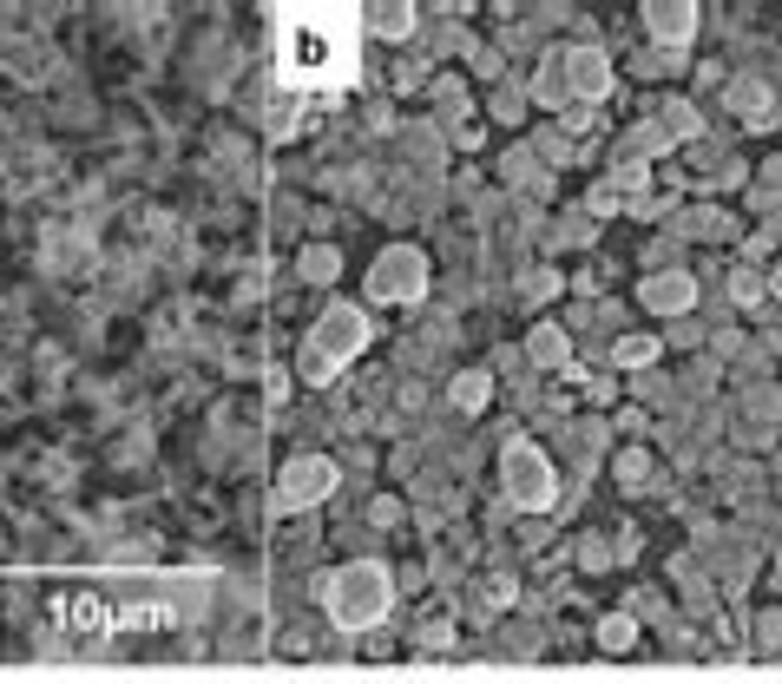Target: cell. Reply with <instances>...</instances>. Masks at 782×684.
Returning a JSON list of instances; mask_svg holds the SVG:
<instances>
[{
  "label": "cell",
  "mask_w": 782,
  "mask_h": 684,
  "mask_svg": "<svg viewBox=\"0 0 782 684\" xmlns=\"http://www.w3.org/2000/svg\"><path fill=\"white\" fill-rule=\"evenodd\" d=\"M303 270H309V277H329V270H336V257H329V250H316V257H303Z\"/></svg>",
  "instance_id": "cell-16"
},
{
  "label": "cell",
  "mask_w": 782,
  "mask_h": 684,
  "mask_svg": "<svg viewBox=\"0 0 782 684\" xmlns=\"http://www.w3.org/2000/svg\"><path fill=\"white\" fill-rule=\"evenodd\" d=\"M644 20H651V33L657 40H691V27H697V7H644Z\"/></svg>",
  "instance_id": "cell-9"
},
{
  "label": "cell",
  "mask_w": 782,
  "mask_h": 684,
  "mask_svg": "<svg viewBox=\"0 0 782 684\" xmlns=\"http://www.w3.org/2000/svg\"><path fill=\"white\" fill-rule=\"evenodd\" d=\"M329 612H336L343 632L375 625V618L388 612V573H382V566H343V573L329 579Z\"/></svg>",
  "instance_id": "cell-3"
},
{
  "label": "cell",
  "mask_w": 782,
  "mask_h": 684,
  "mask_svg": "<svg viewBox=\"0 0 782 684\" xmlns=\"http://www.w3.org/2000/svg\"><path fill=\"white\" fill-rule=\"evenodd\" d=\"M356 73V33L343 13H289L284 20V79L296 86H343Z\"/></svg>",
  "instance_id": "cell-1"
},
{
  "label": "cell",
  "mask_w": 782,
  "mask_h": 684,
  "mask_svg": "<svg viewBox=\"0 0 782 684\" xmlns=\"http://www.w3.org/2000/svg\"><path fill=\"white\" fill-rule=\"evenodd\" d=\"M368 20H375V33H388V40H395V33H408V27H415V7H368Z\"/></svg>",
  "instance_id": "cell-11"
},
{
  "label": "cell",
  "mask_w": 782,
  "mask_h": 684,
  "mask_svg": "<svg viewBox=\"0 0 782 684\" xmlns=\"http://www.w3.org/2000/svg\"><path fill=\"white\" fill-rule=\"evenodd\" d=\"M612 356H618V363H632V369H644V363L657 356V343H651V336H625V343H618Z\"/></svg>",
  "instance_id": "cell-13"
},
{
  "label": "cell",
  "mask_w": 782,
  "mask_h": 684,
  "mask_svg": "<svg viewBox=\"0 0 782 684\" xmlns=\"http://www.w3.org/2000/svg\"><path fill=\"white\" fill-rule=\"evenodd\" d=\"M776 290H782V264H776Z\"/></svg>",
  "instance_id": "cell-17"
},
{
  "label": "cell",
  "mask_w": 782,
  "mask_h": 684,
  "mask_svg": "<svg viewBox=\"0 0 782 684\" xmlns=\"http://www.w3.org/2000/svg\"><path fill=\"white\" fill-rule=\"evenodd\" d=\"M60 618H67V632L79 638V645H92V638H106V632L119 625V606L99 599V593H72L67 606H60Z\"/></svg>",
  "instance_id": "cell-6"
},
{
  "label": "cell",
  "mask_w": 782,
  "mask_h": 684,
  "mask_svg": "<svg viewBox=\"0 0 782 684\" xmlns=\"http://www.w3.org/2000/svg\"><path fill=\"white\" fill-rule=\"evenodd\" d=\"M644 304L651 309H691V277L677 270V277H651L644 284Z\"/></svg>",
  "instance_id": "cell-10"
},
{
  "label": "cell",
  "mask_w": 782,
  "mask_h": 684,
  "mask_svg": "<svg viewBox=\"0 0 782 684\" xmlns=\"http://www.w3.org/2000/svg\"><path fill=\"white\" fill-rule=\"evenodd\" d=\"M336 487V460H296L284 474V507H309Z\"/></svg>",
  "instance_id": "cell-7"
},
{
  "label": "cell",
  "mask_w": 782,
  "mask_h": 684,
  "mask_svg": "<svg viewBox=\"0 0 782 684\" xmlns=\"http://www.w3.org/2000/svg\"><path fill=\"white\" fill-rule=\"evenodd\" d=\"M422 250L415 244H395V250H382V264H375V277H368V290L382 297V304H408V297H422Z\"/></svg>",
  "instance_id": "cell-4"
},
{
  "label": "cell",
  "mask_w": 782,
  "mask_h": 684,
  "mask_svg": "<svg viewBox=\"0 0 782 684\" xmlns=\"http://www.w3.org/2000/svg\"><path fill=\"white\" fill-rule=\"evenodd\" d=\"M487 402V376H461L454 381V408H481Z\"/></svg>",
  "instance_id": "cell-14"
},
{
  "label": "cell",
  "mask_w": 782,
  "mask_h": 684,
  "mask_svg": "<svg viewBox=\"0 0 782 684\" xmlns=\"http://www.w3.org/2000/svg\"><path fill=\"white\" fill-rule=\"evenodd\" d=\"M362 343H368V323H362V309L336 304L323 323H316V336H309V349H303V376L309 381H329L349 356H362Z\"/></svg>",
  "instance_id": "cell-2"
},
{
  "label": "cell",
  "mask_w": 782,
  "mask_h": 684,
  "mask_svg": "<svg viewBox=\"0 0 782 684\" xmlns=\"http://www.w3.org/2000/svg\"><path fill=\"white\" fill-rule=\"evenodd\" d=\"M506 487H513L519 507H553V467H546V455L519 442V448L506 455Z\"/></svg>",
  "instance_id": "cell-5"
},
{
  "label": "cell",
  "mask_w": 782,
  "mask_h": 684,
  "mask_svg": "<svg viewBox=\"0 0 782 684\" xmlns=\"http://www.w3.org/2000/svg\"><path fill=\"white\" fill-rule=\"evenodd\" d=\"M533 363L560 369V363H566V336H560V329H533Z\"/></svg>",
  "instance_id": "cell-12"
},
{
  "label": "cell",
  "mask_w": 782,
  "mask_h": 684,
  "mask_svg": "<svg viewBox=\"0 0 782 684\" xmlns=\"http://www.w3.org/2000/svg\"><path fill=\"white\" fill-rule=\"evenodd\" d=\"M598 638H605L612 652H618V645H632V618H605V632H598Z\"/></svg>",
  "instance_id": "cell-15"
},
{
  "label": "cell",
  "mask_w": 782,
  "mask_h": 684,
  "mask_svg": "<svg viewBox=\"0 0 782 684\" xmlns=\"http://www.w3.org/2000/svg\"><path fill=\"white\" fill-rule=\"evenodd\" d=\"M560 73H566V86L578 92V99H598V92L612 86V67H605V53H592V47L566 53V60H560Z\"/></svg>",
  "instance_id": "cell-8"
}]
</instances>
